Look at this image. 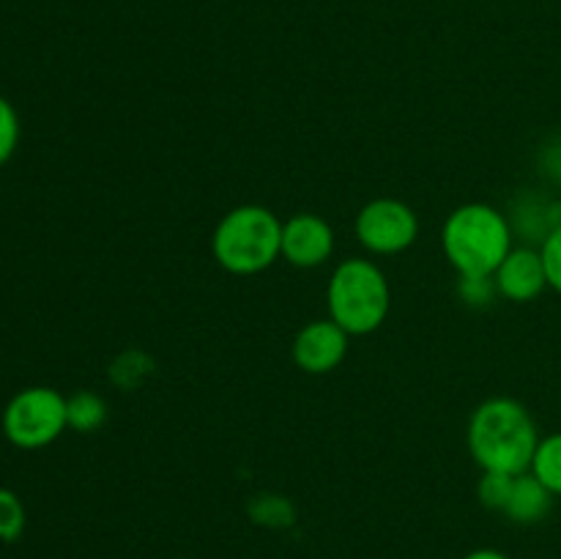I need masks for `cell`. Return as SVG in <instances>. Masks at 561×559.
<instances>
[{"label": "cell", "mask_w": 561, "mask_h": 559, "mask_svg": "<svg viewBox=\"0 0 561 559\" xmlns=\"http://www.w3.org/2000/svg\"><path fill=\"white\" fill-rule=\"evenodd\" d=\"M25 532V507L9 488H0V540L14 543Z\"/></svg>", "instance_id": "cell-15"}, {"label": "cell", "mask_w": 561, "mask_h": 559, "mask_svg": "<svg viewBox=\"0 0 561 559\" xmlns=\"http://www.w3.org/2000/svg\"><path fill=\"white\" fill-rule=\"evenodd\" d=\"M458 296L469 307H491L493 299L499 296L496 280L493 274H460L458 280Z\"/></svg>", "instance_id": "cell-14"}, {"label": "cell", "mask_w": 561, "mask_h": 559, "mask_svg": "<svg viewBox=\"0 0 561 559\" xmlns=\"http://www.w3.org/2000/svg\"><path fill=\"white\" fill-rule=\"evenodd\" d=\"M493 280H496L499 296H504L507 301H515V305L535 301L548 288L540 247L537 250L535 247H513L502 266L493 272Z\"/></svg>", "instance_id": "cell-9"}, {"label": "cell", "mask_w": 561, "mask_h": 559, "mask_svg": "<svg viewBox=\"0 0 561 559\" xmlns=\"http://www.w3.org/2000/svg\"><path fill=\"white\" fill-rule=\"evenodd\" d=\"M348 338L351 334L332 318H316L296 332L290 354L299 370L323 376L343 365L348 356Z\"/></svg>", "instance_id": "cell-7"}, {"label": "cell", "mask_w": 561, "mask_h": 559, "mask_svg": "<svg viewBox=\"0 0 561 559\" xmlns=\"http://www.w3.org/2000/svg\"><path fill=\"white\" fill-rule=\"evenodd\" d=\"M529 471L553 497H561V431L540 438Z\"/></svg>", "instance_id": "cell-12"}, {"label": "cell", "mask_w": 561, "mask_h": 559, "mask_svg": "<svg viewBox=\"0 0 561 559\" xmlns=\"http://www.w3.org/2000/svg\"><path fill=\"white\" fill-rule=\"evenodd\" d=\"M513 225L491 203H466L447 217L442 247L458 274H493L513 250Z\"/></svg>", "instance_id": "cell-2"}, {"label": "cell", "mask_w": 561, "mask_h": 559, "mask_svg": "<svg viewBox=\"0 0 561 559\" xmlns=\"http://www.w3.org/2000/svg\"><path fill=\"white\" fill-rule=\"evenodd\" d=\"M540 255L542 266H546L548 288H553L561 296V225L540 241Z\"/></svg>", "instance_id": "cell-17"}, {"label": "cell", "mask_w": 561, "mask_h": 559, "mask_svg": "<svg viewBox=\"0 0 561 559\" xmlns=\"http://www.w3.org/2000/svg\"><path fill=\"white\" fill-rule=\"evenodd\" d=\"M542 168H546L542 173L561 181V142H553V146H548L546 151H542Z\"/></svg>", "instance_id": "cell-18"}, {"label": "cell", "mask_w": 561, "mask_h": 559, "mask_svg": "<svg viewBox=\"0 0 561 559\" xmlns=\"http://www.w3.org/2000/svg\"><path fill=\"white\" fill-rule=\"evenodd\" d=\"M211 252L230 274L266 272L283 258V219L257 203L230 208L214 228Z\"/></svg>", "instance_id": "cell-3"}, {"label": "cell", "mask_w": 561, "mask_h": 559, "mask_svg": "<svg viewBox=\"0 0 561 559\" xmlns=\"http://www.w3.org/2000/svg\"><path fill=\"white\" fill-rule=\"evenodd\" d=\"M334 228L318 214H294L283 223V258L296 269H318L332 258Z\"/></svg>", "instance_id": "cell-8"}, {"label": "cell", "mask_w": 561, "mask_h": 559, "mask_svg": "<svg viewBox=\"0 0 561 559\" xmlns=\"http://www.w3.org/2000/svg\"><path fill=\"white\" fill-rule=\"evenodd\" d=\"M16 146H20V115L9 99L0 96V168L14 157Z\"/></svg>", "instance_id": "cell-16"}, {"label": "cell", "mask_w": 561, "mask_h": 559, "mask_svg": "<svg viewBox=\"0 0 561 559\" xmlns=\"http://www.w3.org/2000/svg\"><path fill=\"white\" fill-rule=\"evenodd\" d=\"M515 475H504V471H482L480 482H477V499L485 504L488 510H499L504 513L510 491H513Z\"/></svg>", "instance_id": "cell-13"}, {"label": "cell", "mask_w": 561, "mask_h": 559, "mask_svg": "<svg viewBox=\"0 0 561 559\" xmlns=\"http://www.w3.org/2000/svg\"><path fill=\"white\" fill-rule=\"evenodd\" d=\"M179 559H192V557H179Z\"/></svg>", "instance_id": "cell-20"}, {"label": "cell", "mask_w": 561, "mask_h": 559, "mask_svg": "<svg viewBox=\"0 0 561 559\" xmlns=\"http://www.w3.org/2000/svg\"><path fill=\"white\" fill-rule=\"evenodd\" d=\"M356 239L373 255H398L420 236V217L398 197H376L356 214Z\"/></svg>", "instance_id": "cell-6"}, {"label": "cell", "mask_w": 561, "mask_h": 559, "mask_svg": "<svg viewBox=\"0 0 561 559\" xmlns=\"http://www.w3.org/2000/svg\"><path fill=\"white\" fill-rule=\"evenodd\" d=\"M463 559H510V557L504 551H499V548H474V551L466 554Z\"/></svg>", "instance_id": "cell-19"}, {"label": "cell", "mask_w": 561, "mask_h": 559, "mask_svg": "<svg viewBox=\"0 0 561 559\" xmlns=\"http://www.w3.org/2000/svg\"><path fill=\"white\" fill-rule=\"evenodd\" d=\"M329 318L351 338H362L387 321L392 310V288L387 274L370 258H345L334 266L327 288Z\"/></svg>", "instance_id": "cell-4"}, {"label": "cell", "mask_w": 561, "mask_h": 559, "mask_svg": "<svg viewBox=\"0 0 561 559\" xmlns=\"http://www.w3.org/2000/svg\"><path fill=\"white\" fill-rule=\"evenodd\" d=\"M553 493L537 480L531 471H524V475H515L513 491H510L507 504H504V515L515 524H540L553 507Z\"/></svg>", "instance_id": "cell-10"}, {"label": "cell", "mask_w": 561, "mask_h": 559, "mask_svg": "<svg viewBox=\"0 0 561 559\" xmlns=\"http://www.w3.org/2000/svg\"><path fill=\"white\" fill-rule=\"evenodd\" d=\"M540 431L520 400L488 398L471 411L469 453L482 471H504V475H524L529 471L531 458L540 444Z\"/></svg>", "instance_id": "cell-1"}, {"label": "cell", "mask_w": 561, "mask_h": 559, "mask_svg": "<svg viewBox=\"0 0 561 559\" xmlns=\"http://www.w3.org/2000/svg\"><path fill=\"white\" fill-rule=\"evenodd\" d=\"M66 417H69V427L77 433H93L107 422V400L96 392H75L66 398Z\"/></svg>", "instance_id": "cell-11"}, {"label": "cell", "mask_w": 561, "mask_h": 559, "mask_svg": "<svg viewBox=\"0 0 561 559\" xmlns=\"http://www.w3.org/2000/svg\"><path fill=\"white\" fill-rule=\"evenodd\" d=\"M66 427V398L53 387L20 389L3 409L5 438L20 449L47 447Z\"/></svg>", "instance_id": "cell-5"}]
</instances>
